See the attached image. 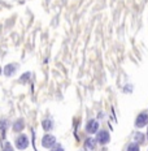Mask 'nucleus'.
<instances>
[{
  "label": "nucleus",
  "mask_w": 148,
  "mask_h": 151,
  "mask_svg": "<svg viewBox=\"0 0 148 151\" xmlns=\"http://www.w3.org/2000/svg\"><path fill=\"white\" fill-rule=\"evenodd\" d=\"M146 125H148V112H140L138 115L137 120H135V128H144Z\"/></svg>",
  "instance_id": "f257e3e1"
},
{
  "label": "nucleus",
  "mask_w": 148,
  "mask_h": 151,
  "mask_svg": "<svg viewBox=\"0 0 148 151\" xmlns=\"http://www.w3.org/2000/svg\"><path fill=\"white\" fill-rule=\"evenodd\" d=\"M16 146L20 150H25L27 146H29V138H27L25 134H21L16 138Z\"/></svg>",
  "instance_id": "f03ea898"
},
{
  "label": "nucleus",
  "mask_w": 148,
  "mask_h": 151,
  "mask_svg": "<svg viewBox=\"0 0 148 151\" xmlns=\"http://www.w3.org/2000/svg\"><path fill=\"white\" fill-rule=\"evenodd\" d=\"M109 139H111V136H109V133L107 130L99 132V133H97V136H96V141L100 145H107L109 142Z\"/></svg>",
  "instance_id": "7ed1b4c3"
},
{
  "label": "nucleus",
  "mask_w": 148,
  "mask_h": 151,
  "mask_svg": "<svg viewBox=\"0 0 148 151\" xmlns=\"http://www.w3.org/2000/svg\"><path fill=\"white\" fill-rule=\"evenodd\" d=\"M43 146L47 147V149H51L52 146H55L56 145V139L53 136H49V134H46L44 137H43V141H42Z\"/></svg>",
  "instance_id": "20e7f679"
},
{
  "label": "nucleus",
  "mask_w": 148,
  "mask_h": 151,
  "mask_svg": "<svg viewBox=\"0 0 148 151\" xmlns=\"http://www.w3.org/2000/svg\"><path fill=\"white\" fill-rule=\"evenodd\" d=\"M86 130H87V133H90V134L96 133V132L99 130V124H97V121L96 120H90L86 125Z\"/></svg>",
  "instance_id": "39448f33"
},
{
  "label": "nucleus",
  "mask_w": 148,
  "mask_h": 151,
  "mask_svg": "<svg viewBox=\"0 0 148 151\" xmlns=\"http://www.w3.org/2000/svg\"><path fill=\"white\" fill-rule=\"evenodd\" d=\"M16 69H17V65L16 64H9L4 68V74L5 76H12L16 72Z\"/></svg>",
  "instance_id": "423d86ee"
},
{
  "label": "nucleus",
  "mask_w": 148,
  "mask_h": 151,
  "mask_svg": "<svg viewBox=\"0 0 148 151\" xmlns=\"http://www.w3.org/2000/svg\"><path fill=\"white\" fill-rule=\"evenodd\" d=\"M25 127V124H24V120L22 119H20V120H17L14 122V125H13V130L14 132H21L24 129Z\"/></svg>",
  "instance_id": "0eeeda50"
},
{
  "label": "nucleus",
  "mask_w": 148,
  "mask_h": 151,
  "mask_svg": "<svg viewBox=\"0 0 148 151\" xmlns=\"http://www.w3.org/2000/svg\"><path fill=\"white\" fill-rule=\"evenodd\" d=\"M96 142H97V141L95 139V138H89V139L86 141V149L94 150V149H95V146H96Z\"/></svg>",
  "instance_id": "6e6552de"
},
{
  "label": "nucleus",
  "mask_w": 148,
  "mask_h": 151,
  "mask_svg": "<svg viewBox=\"0 0 148 151\" xmlns=\"http://www.w3.org/2000/svg\"><path fill=\"white\" fill-rule=\"evenodd\" d=\"M126 151H140L139 149V143H137V142H133V143H130L127 146V150Z\"/></svg>",
  "instance_id": "1a4fd4ad"
},
{
  "label": "nucleus",
  "mask_w": 148,
  "mask_h": 151,
  "mask_svg": "<svg viewBox=\"0 0 148 151\" xmlns=\"http://www.w3.org/2000/svg\"><path fill=\"white\" fill-rule=\"evenodd\" d=\"M144 141H146V139H144V136L142 133H138L137 136H135V142H137V143H139V145L144 143Z\"/></svg>",
  "instance_id": "9d476101"
},
{
  "label": "nucleus",
  "mask_w": 148,
  "mask_h": 151,
  "mask_svg": "<svg viewBox=\"0 0 148 151\" xmlns=\"http://www.w3.org/2000/svg\"><path fill=\"white\" fill-rule=\"evenodd\" d=\"M43 128H44L46 130H49V129H52V121L44 120V121H43Z\"/></svg>",
  "instance_id": "9b49d317"
},
{
  "label": "nucleus",
  "mask_w": 148,
  "mask_h": 151,
  "mask_svg": "<svg viewBox=\"0 0 148 151\" xmlns=\"http://www.w3.org/2000/svg\"><path fill=\"white\" fill-rule=\"evenodd\" d=\"M51 151H64V149H62L61 145H55L51 147Z\"/></svg>",
  "instance_id": "f8f14e48"
},
{
  "label": "nucleus",
  "mask_w": 148,
  "mask_h": 151,
  "mask_svg": "<svg viewBox=\"0 0 148 151\" xmlns=\"http://www.w3.org/2000/svg\"><path fill=\"white\" fill-rule=\"evenodd\" d=\"M3 151H14L13 149H12V145L9 143V142H7L4 145V149H3Z\"/></svg>",
  "instance_id": "ddd939ff"
},
{
  "label": "nucleus",
  "mask_w": 148,
  "mask_h": 151,
  "mask_svg": "<svg viewBox=\"0 0 148 151\" xmlns=\"http://www.w3.org/2000/svg\"><path fill=\"white\" fill-rule=\"evenodd\" d=\"M147 139H148V130H147Z\"/></svg>",
  "instance_id": "4468645a"
}]
</instances>
